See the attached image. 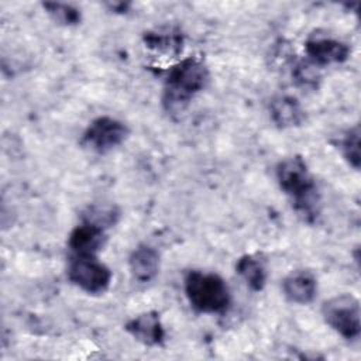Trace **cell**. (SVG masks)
Segmentation results:
<instances>
[{
    "label": "cell",
    "instance_id": "8",
    "mask_svg": "<svg viewBox=\"0 0 361 361\" xmlns=\"http://www.w3.org/2000/svg\"><path fill=\"white\" fill-rule=\"evenodd\" d=\"M124 329L134 340L148 347L161 345L165 340V329L155 310L137 314L126 323Z\"/></svg>",
    "mask_w": 361,
    "mask_h": 361
},
{
    "label": "cell",
    "instance_id": "9",
    "mask_svg": "<svg viewBox=\"0 0 361 361\" xmlns=\"http://www.w3.org/2000/svg\"><path fill=\"white\" fill-rule=\"evenodd\" d=\"M282 292L292 303L309 305L316 298L317 279L309 269H295L283 278Z\"/></svg>",
    "mask_w": 361,
    "mask_h": 361
},
{
    "label": "cell",
    "instance_id": "18",
    "mask_svg": "<svg viewBox=\"0 0 361 361\" xmlns=\"http://www.w3.org/2000/svg\"><path fill=\"white\" fill-rule=\"evenodd\" d=\"M340 149L344 159L354 168L360 169V127L354 126L350 128L340 142Z\"/></svg>",
    "mask_w": 361,
    "mask_h": 361
},
{
    "label": "cell",
    "instance_id": "5",
    "mask_svg": "<svg viewBox=\"0 0 361 361\" xmlns=\"http://www.w3.org/2000/svg\"><path fill=\"white\" fill-rule=\"evenodd\" d=\"M66 275L75 286L89 295L106 292L113 278L110 268L96 255H72Z\"/></svg>",
    "mask_w": 361,
    "mask_h": 361
},
{
    "label": "cell",
    "instance_id": "12",
    "mask_svg": "<svg viewBox=\"0 0 361 361\" xmlns=\"http://www.w3.org/2000/svg\"><path fill=\"white\" fill-rule=\"evenodd\" d=\"M269 116L272 123L279 128H292L300 126L305 118V110L293 96L281 94L271 100Z\"/></svg>",
    "mask_w": 361,
    "mask_h": 361
},
{
    "label": "cell",
    "instance_id": "4",
    "mask_svg": "<svg viewBox=\"0 0 361 361\" xmlns=\"http://www.w3.org/2000/svg\"><path fill=\"white\" fill-rule=\"evenodd\" d=\"M324 322L343 338L355 340L361 333L360 302L351 293L330 298L322 306Z\"/></svg>",
    "mask_w": 361,
    "mask_h": 361
},
{
    "label": "cell",
    "instance_id": "16",
    "mask_svg": "<svg viewBox=\"0 0 361 361\" xmlns=\"http://www.w3.org/2000/svg\"><path fill=\"white\" fill-rule=\"evenodd\" d=\"M42 7L55 23L65 27L78 25L82 20L80 10L68 3H42Z\"/></svg>",
    "mask_w": 361,
    "mask_h": 361
},
{
    "label": "cell",
    "instance_id": "17",
    "mask_svg": "<svg viewBox=\"0 0 361 361\" xmlns=\"http://www.w3.org/2000/svg\"><path fill=\"white\" fill-rule=\"evenodd\" d=\"M319 68L313 65L310 61H299L292 68V78L295 83L303 89H316L320 80Z\"/></svg>",
    "mask_w": 361,
    "mask_h": 361
},
{
    "label": "cell",
    "instance_id": "3",
    "mask_svg": "<svg viewBox=\"0 0 361 361\" xmlns=\"http://www.w3.org/2000/svg\"><path fill=\"white\" fill-rule=\"evenodd\" d=\"M185 295L196 312L207 314L226 312L231 302L228 285L220 275L196 269L185 276Z\"/></svg>",
    "mask_w": 361,
    "mask_h": 361
},
{
    "label": "cell",
    "instance_id": "1",
    "mask_svg": "<svg viewBox=\"0 0 361 361\" xmlns=\"http://www.w3.org/2000/svg\"><path fill=\"white\" fill-rule=\"evenodd\" d=\"M275 175L295 212L306 223H314L320 214V195L306 161L299 155L283 158L278 162Z\"/></svg>",
    "mask_w": 361,
    "mask_h": 361
},
{
    "label": "cell",
    "instance_id": "10",
    "mask_svg": "<svg viewBox=\"0 0 361 361\" xmlns=\"http://www.w3.org/2000/svg\"><path fill=\"white\" fill-rule=\"evenodd\" d=\"M106 241L107 235L104 228L82 221V224L76 226L71 231L68 237V247L73 255H97V252L106 245Z\"/></svg>",
    "mask_w": 361,
    "mask_h": 361
},
{
    "label": "cell",
    "instance_id": "2",
    "mask_svg": "<svg viewBox=\"0 0 361 361\" xmlns=\"http://www.w3.org/2000/svg\"><path fill=\"white\" fill-rule=\"evenodd\" d=\"M210 79L206 63L197 56H188L175 63L165 79L162 106L171 114L186 109L190 99L202 92Z\"/></svg>",
    "mask_w": 361,
    "mask_h": 361
},
{
    "label": "cell",
    "instance_id": "6",
    "mask_svg": "<svg viewBox=\"0 0 361 361\" xmlns=\"http://www.w3.org/2000/svg\"><path fill=\"white\" fill-rule=\"evenodd\" d=\"M128 137V127L110 116H100L94 118L82 135V145L97 152L106 154L120 147Z\"/></svg>",
    "mask_w": 361,
    "mask_h": 361
},
{
    "label": "cell",
    "instance_id": "14",
    "mask_svg": "<svg viewBox=\"0 0 361 361\" xmlns=\"http://www.w3.org/2000/svg\"><path fill=\"white\" fill-rule=\"evenodd\" d=\"M235 272L254 292L262 290L267 283V265L258 254H245L240 257L235 264Z\"/></svg>",
    "mask_w": 361,
    "mask_h": 361
},
{
    "label": "cell",
    "instance_id": "13",
    "mask_svg": "<svg viewBox=\"0 0 361 361\" xmlns=\"http://www.w3.org/2000/svg\"><path fill=\"white\" fill-rule=\"evenodd\" d=\"M147 48L168 56H176L183 48V34L178 28L165 27L144 34Z\"/></svg>",
    "mask_w": 361,
    "mask_h": 361
},
{
    "label": "cell",
    "instance_id": "11",
    "mask_svg": "<svg viewBox=\"0 0 361 361\" xmlns=\"http://www.w3.org/2000/svg\"><path fill=\"white\" fill-rule=\"evenodd\" d=\"M128 268L135 281L151 282L159 272L158 251L148 244H140L128 257Z\"/></svg>",
    "mask_w": 361,
    "mask_h": 361
},
{
    "label": "cell",
    "instance_id": "15",
    "mask_svg": "<svg viewBox=\"0 0 361 361\" xmlns=\"http://www.w3.org/2000/svg\"><path fill=\"white\" fill-rule=\"evenodd\" d=\"M118 210L114 206H106V204H93L89 206L83 214L82 220L94 226H99L102 228H109L114 226L118 220Z\"/></svg>",
    "mask_w": 361,
    "mask_h": 361
},
{
    "label": "cell",
    "instance_id": "7",
    "mask_svg": "<svg viewBox=\"0 0 361 361\" xmlns=\"http://www.w3.org/2000/svg\"><path fill=\"white\" fill-rule=\"evenodd\" d=\"M307 61L317 68L333 63H343L350 56V47L327 34H312L305 42Z\"/></svg>",
    "mask_w": 361,
    "mask_h": 361
}]
</instances>
